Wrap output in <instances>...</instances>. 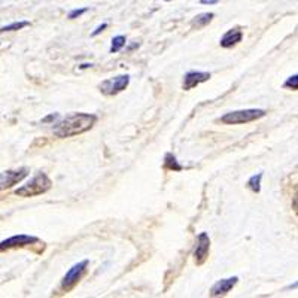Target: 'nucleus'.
Here are the masks:
<instances>
[{
	"mask_svg": "<svg viewBox=\"0 0 298 298\" xmlns=\"http://www.w3.org/2000/svg\"><path fill=\"white\" fill-rule=\"evenodd\" d=\"M241 38H243V33H241L240 29H231L221 38L219 43H221L222 48H231V46L237 45L238 42L241 40Z\"/></svg>",
	"mask_w": 298,
	"mask_h": 298,
	"instance_id": "9b49d317",
	"label": "nucleus"
},
{
	"mask_svg": "<svg viewBox=\"0 0 298 298\" xmlns=\"http://www.w3.org/2000/svg\"><path fill=\"white\" fill-rule=\"evenodd\" d=\"M261 179H262V173H258L255 176L248 180V186L254 191V193H259L261 191Z\"/></svg>",
	"mask_w": 298,
	"mask_h": 298,
	"instance_id": "2eb2a0df",
	"label": "nucleus"
},
{
	"mask_svg": "<svg viewBox=\"0 0 298 298\" xmlns=\"http://www.w3.org/2000/svg\"><path fill=\"white\" fill-rule=\"evenodd\" d=\"M29 175L27 169H20V170H6L0 173V191L8 189L17 183H20L22 179Z\"/></svg>",
	"mask_w": 298,
	"mask_h": 298,
	"instance_id": "423d86ee",
	"label": "nucleus"
},
{
	"mask_svg": "<svg viewBox=\"0 0 298 298\" xmlns=\"http://www.w3.org/2000/svg\"><path fill=\"white\" fill-rule=\"evenodd\" d=\"M292 209H294V212L298 215V193L295 194L294 200H292Z\"/></svg>",
	"mask_w": 298,
	"mask_h": 298,
	"instance_id": "aec40b11",
	"label": "nucleus"
},
{
	"mask_svg": "<svg viewBox=\"0 0 298 298\" xmlns=\"http://www.w3.org/2000/svg\"><path fill=\"white\" fill-rule=\"evenodd\" d=\"M38 237L33 236H27V234H18V236H12V237L6 238L3 241H0V251H6V249H12V248H21V246H27L32 243H36Z\"/></svg>",
	"mask_w": 298,
	"mask_h": 298,
	"instance_id": "6e6552de",
	"label": "nucleus"
},
{
	"mask_svg": "<svg viewBox=\"0 0 298 298\" xmlns=\"http://www.w3.org/2000/svg\"><path fill=\"white\" fill-rule=\"evenodd\" d=\"M164 166H166V169H169V170H175V172H179V170H182V169H183V167L179 164L178 159H176V157H175L173 154H167V155H166Z\"/></svg>",
	"mask_w": 298,
	"mask_h": 298,
	"instance_id": "ddd939ff",
	"label": "nucleus"
},
{
	"mask_svg": "<svg viewBox=\"0 0 298 298\" xmlns=\"http://www.w3.org/2000/svg\"><path fill=\"white\" fill-rule=\"evenodd\" d=\"M125 42H127V40H125V36H121V35H119V36H115V38L112 39V45H111V49H109V51H111L112 54L118 52L119 49L125 45Z\"/></svg>",
	"mask_w": 298,
	"mask_h": 298,
	"instance_id": "dca6fc26",
	"label": "nucleus"
},
{
	"mask_svg": "<svg viewBox=\"0 0 298 298\" xmlns=\"http://www.w3.org/2000/svg\"><path fill=\"white\" fill-rule=\"evenodd\" d=\"M166 2H170V0H166Z\"/></svg>",
	"mask_w": 298,
	"mask_h": 298,
	"instance_id": "b1692460",
	"label": "nucleus"
},
{
	"mask_svg": "<svg viewBox=\"0 0 298 298\" xmlns=\"http://www.w3.org/2000/svg\"><path fill=\"white\" fill-rule=\"evenodd\" d=\"M213 17H215V15H213L212 12H204V14H200V15H197L194 20L191 21V27L200 30V29L206 27L210 21L213 20Z\"/></svg>",
	"mask_w": 298,
	"mask_h": 298,
	"instance_id": "f8f14e48",
	"label": "nucleus"
},
{
	"mask_svg": "<svg viewBox=\"0 0 298 298\" xmlns=\"http://www.w3.org/2000/svg\"><path fill=\"white\" fill-rule=\"evenodd\" d=\"M87 267H88V259H84V261L78 262V264H75V265L66 273V276L63 278V280H61V288H63L64 291H70V289L79 282L80 278L85 275Z\"/></svg>",
	"mask_w": 298,
	"mask_h": 298,
	"instance_id": "39448f33",
	"label": "nucleus"
},
{
	"mask_svg": "<svg viewBox=\"0 0 298 298\" xmlns=\"http://www.w3.org/2000/svg\"><path fill=\"white\" fill-rule=\"evenodd\" d=\"M51 179L48 178L45 173H38L36 176L30 179L25 185H22L15 191L17 196L20 197H36L40 194H45L46 191L51 189Z\"/></svg>",
	"mask_w": 298,
	"mask_h": 298,
	"instance_id": "f03ea898",
	"label": "nucleus"
},
{
	"mask_svg": "<svg viewBox=\"0 0 298 298\" xmlns=\"http://www.w3.org/2000/svg\"><path fill=\"white\" fill-rule=\"evenodd\" d=\"M87 67H91V64H82L80 69H87Z\"/></svg>",
	"mask_w": 298,
	"mask_h": 298,
	"instance_id": "5701e85b",
	"label": "nucleus"
},
{
	"mask_svg": "<svg viewBox=\"0 0 298 298\" xmlns=\"http://www.w3.org/2000/svg\"><path fill=\"white\" fill-rule=\"evenodd\" d=\"M219 0H200V3L203 5H216Z\"/></svg>",
	"mask_w": 298,
	"mask_h": 298,
	"instance_id": "412c9836",
	"label": "nucleus"
},
{
	"mask_svg": "<svg viewBox=\"0 0 298 298\" xmlns=\"http://www.w3.org/2000/svg\"><path fill=\"white\" fill-rule=\"evenodd\" d=\"M87 11H88V8H82V9H73V11H70V12H69V20L79 18L80 15H84Z\"/></svg>",
	"mask_w": 298,
	"mask_h": 298,
	"instance_id": "a211bd4d",
	"label": "nucleus"
},
{
	"mask_svg": "<svg viewBox=\"0 0 298 298\" xmlns=\"http://www.w3.org/2000/svg\"><path fill=\"white\" fill-rule=\"evenodd\" d=\"M97 117L96 115H90V114H73L69 115L64 119H61L59 124H56L54 127V134L64 139V138H72V136H78L85 131H88L90 128H93V125L96 124Z\"/></svg>",
	"mask_w": 298,
	"mask_h": 298,
	"instance_id": "f257e3e1",
	"label": "nucleus"
},
{
	"mask_svg": "<svg viewBox=\"0 0 298 298\" xmlns=\"http://www.w3.org/2000/svg\"><path fill=\"white\" fill-rule=\"evenodd\" d=\"M27 25H30V22H29V21H17V22H12V24H8V25L0 27V33L21 30V29H24V27H27Z\"/></svg>",
	"mask_w": 298,
	"mask_h": 298,
	"instance_id": "4468645a",
	"label": "nucleus"
},
{
	"mask_svg": "<svg viewBox=\"0 0 298 298\" xmlns=\"http://www.w3.org/2000/svg\"><path fill=\"white\" fill-rule=\"evenodd\" d=\"M210 79V73L209 72H197V70H193V72H188L185 76H183V90H193L194 87L200 85L201 82H206V80Z\"/></svg>",
	"mask_w": 298,
	"mask_h": 298,
	"instance_id": "1a4fd4ad",
	"label": "nucleus"
},
{
	"mask_svg": "<svg viewBox=\"0 0 298 298\" xmlns=\"http://www.w3.org/2000/svg\"><path fill=\"white\" fill-rule=\"evenodd\" d=\"M130 84V76L128 75H119L115 78L103 80L99 85L100 91L106 96H115L121 91H124Z\"/></svg>",
	"mask_w": 298,
	"mask_h": 298,
	"instance_id": "20e7f679",
	"label": "nucleus"
},
{
	"mask_svg": "<svg viewBox=\"0 0 298 298\" xmlns=\"http://www.w3.org/2000/svg\"><path fill=\"white\" fill-rule=\"evenodd\" d=\"M283 87L285 88H291V90H298V75H294V76L288 78V79L285 80Z\"/></svg>",
	"mask_w": 298,
	"mask_h": 298,
	"instance_id": "f3484780",
	"label": "nucleus"
},
{
	"mask_svg": "<svg viewBox=\"0 0 298 298\" xmlns=\"http://www.w3.org/2000/svg\"><path fill=\"white\" fill-rule=\"evenodd\" d=\"M209 249H210V238L207 236V233H200L199 237H197L196 251H194V258L199 265H201L207 259Z\"/></svg>",
	"mask_w": 298,
	"mask_h": 298,
	"instance_id": "0eeeda50",
	"label": "nucleus"
},
{
	"mask_svg": "<svg viewBox=\"0 0 298 298\" xmlns=\"http://www.w3.org/2000/svg\"><path fill=\"white\" fill-rule=\"evenodd\" d=\"M265 117V111L262 109H243V111H234V112H228L224 117H221V122L224 124H230V125H236V124H246V122H252L255 119Z\"/></svg>",
	"mask_w": 298,
	"mask_h": 298,
	"instance_id": "7ed1b4c3",
	"label": "nucleus"
},
{
	"mask_svg": "<svg viewBox=\"0 0 298 298\" xmlns=\"http://www.w3.org/2000/svg\"><path fill=\"white\" fill-rule=\"evenodd\" d=\"M106 27H107V24H106V22H103L101 25H99V27H97V29H96V30L93 32V35H91V36H97V35H100V33H101V32H103V30H104Z\"/></svg>",
	"mask_w": 298,
	"mask_h": 298,
	"instance_id": "6ab92c4d",
	"label": "nucleus"
},
{
	"mask_svg": "<svg viewBox=\"0 0 298 298\" xmlns=\"http://www.w3.org/2000/svg\"><path fill=\"white\" fill-rule=\"evenodd\" d=\"M237 280H238L237 276L219 280V282H216V283L212 286V289H210V295H212V297H218V295H224V294L230 292V291L236 286Z\"/></svg>",
	"mask_w": 298,
	"mask_h": 298,
	"instance_id": "9d476101",
	"label": "nucleus"
},
{
	"mask_svg": "<svg viewBox=\"0 0 298 298\" xmlns=\"http://www.w3.org/2000/svg\"><path fill=\"white\" fill-rule=\"evenodd\" d=\"M298 288V282H295V283H292V285H289L288 286V289H297Z\"/></svg>",
	"mask_w": 298,
	"mask_h": 298,
	"instance_id": "4be33fe9",
	"label": "nucleus"
}]
</instances>
